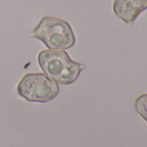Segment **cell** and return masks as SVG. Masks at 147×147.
Returning a JSON list of instances; mask_svg holds the SVG:
<instances>
[{
	"label": "cell",
	"mask_w": 147,
	"mask_h": 147,
	"mask_svg": "<svg viewBox=\"0 0 147 147\" xmlns=\"http://www.w3.org/2000/svg\"><path fill=\"white\" fill-rule=\"evenodd\" d=\"M147 9V0H113L115 16L133 26L139 16Z\"/></svg>",
	"instance_id": "cell-4"
},
{
	"label": "cell",
	"mask_w": 147,
	"mask_h": 147,
	"mask_svg": "<svg viewBox=\"0 0 147 147\" xmlns=\"http://www.w3.org/2000/svg\"><path fill=\"white\" fill-rule=\"evenodd\" d=\"M43 73L57 84L70 85L75 83L85 65L72 59L65 50H42L37 57Z\"/></svg>",
	"instance_id": "cell-1"
},
{
	"label": "cell",
	"mask_w": 147,
	"mask_h": 147,
	"mask_svg": "<svg viewBox=\"0 0 147 147\" xmlns=\"http://www.w3.org/2000/svg\"><path fill=\"white\" fill-rule=\"evenodd\" d=\"M30 36L41 40L52 50H67L76 42L70 24L65 20L52 16H44L32 30Z\"/></svg>",
	"instance_id": "cell-2"
},
{
	"label": "cell",
	"mask_w": 147,
	"mask_h": 147,
	"mask_svg": "<svg viewBox=\"0 0 147 147\" xmlns=\"http://www.w3.org/2000/svg\"><path fill=\"white\" fill-rule=\"evenodd\" d=\"M134 106L137 113L147 121V94H143L138 96Z\"/></svg>",
	"instance_id": "cell-5"
},
{
	"label": "cell",
	"mask_w": 147,
	"mask_h": 147,
	"mask_svg": "<svg viewBox=\"0 0 147 147\" xmlns=\"http://www.w3.org/2000/svg\"><path fill=\"white\" fill-rule=\"evenodd\" d=\"M17 93L30 102L46 103L54 100L59 94L58 84L44 73H27L19 81Z\"/></svg>",
	"instance_id": "cell-3"
}]
</instances>
